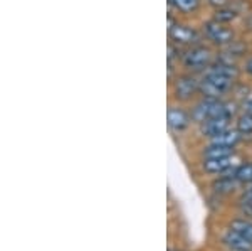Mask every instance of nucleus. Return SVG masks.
<instances>
[{
  "label": "nucleus",
  "mask_w": 252,
  "mask_h": 251,
  "mask_svg": "<svg viewBox=\"0 0 252 251\" xmlns=\"http://www.w3.org/2000/svg\"><path fill=\"white\" fill-rule=\"evenodd\" d=\"M237 15H239V10L234 9L232 3H230V5L222 7V9H215L214 19L219 20V22H222V24H230L237 19Z\"/></svg>",
  "instance_id": "16"
},
{
  "label": "nucleus",
  "mask_w": 252,
  "mask_h": 251,
  "mask_svg": "<svg viewBox=\"0 0 252 251\" xmlns=\"http://www.w3.org/2000/svg\"><path fill=\"white\" fill-rule=\"evenodd\" d=\"M241 133H239L237 130H232V128H229V130H225L223 133H220V135H217L215 139L210 140V143H219V145H225V147H232L235 148V145L241 142Z\"/></svg>",
  "instance_id": "13"
},
{
  "label": "nucleus",
  "mask_w": 252,
  "mask_h": 251,
  "mask_svg": "<svg viewBox=\"0 0 252 251\" xmlns=\"http://www.w3.org/2000/svg\"><path fill=\"white\" fill-rule=\"evenodd\" d=\"M229 228L252 243V221H249L247 217H235V219L230 221Z\"/></svg>",
  "instance_id": "14"
},
{
  "label": "nucleus",
  "mask_w": 252,
  "mask_h": 251,
  "mask_svg": "<svg viewBox=\"0 0 252 251\" xmlns=\"http://www.w3.org/2000/svg\"><path fill=\"white\" fill-rule=\"evenodd\" d=\"M222 243L232 251H251L252 250V243L249 240H246L244 236H241L239 233H235L234 229H230V228L223 231Z\"/></svg>",
  "instance_id": "10"
},
{
  "label": "nucleus",
  "mask_w": 252,
  "mask_h": 251,
  "mask_svg": "<svg viewBox=\"0 0 252 251\" xmlns=\"http://www.w3.org/2000/svg\"><path fill=\"white\" fill-rule=\"evenodd\" d=\"M170 7L182 14H192L200 7V0H168Z\"/></svg>",
  "instance_id": "15"
},
{
  "label": "nucleus",
  "mask_w": 252,
  "mask_h": 251,
  "mask_svg": "<svg viewBox=\"0 0 252 251\" xmlns=\"http://www.w3.org/2000/svg\"><path fill=\"white\" fill-rule=\"evenodd\" d=\"M232 78H227L212 70H207L204 78L200 79V95H204V98H222L223 95H227L234 86Z\"/></svg>",
  "instance_id": "2"
},
{
  "label": "nucleus",
  "mask_w": 252,
  "mask_h": 251,
  "mask_svg": "<svg viewBox=\"0 0 252 251\" xmlns=\"http://www.w3.org/2000/svg\"><path fill=\"white\" fill-rule=\"evenodd\" d=\"M202 157L204 159H223V157H234V148L225 147V145L210 143L202 150Z\"/></svg>",
  "instance_id": "12"
},
{
  "label": "nucleus",
  "mask_w": 252,
  "mask_h": 251,
  "mask_svg": "<svg viewBox=\"0 0 252 251\" xmlns=\"http://www.w3.org/2000/svg\"><path fill=\"white\" fill-rule=\"evenodd\" d=\"M197 93H200V79L193 74H180L173 83V96L178 101L192 100Z\"/></svg>",
  "instance_id": "6"
},
{
  "label": "nucleus",
  "mask_w": 252,
  "mask_h": 251,
  "mask_svg": "<svg viewBox=\"0 0 252 251\" xmlns=\"http://www.w3.org/2000/svg\"><path fill=\"white\" fill-rule=\"evenodd\" d=\"M244 71H246L249 76H252V56L251 58H247L246 63H244Z\"/></svg>",
  "instance_id": "22"
},
{
  "label": "nucleus",
  "mask_w": 252,
  "mask_h": 251,
  "mask_svg": "<svg viewBox=\"0 0 252 251\" xmlns=\"http://www.w3.org/2000/svg\"><path fill=\"white\" fill-rule=\"evenodd\" d=\"M235 130L241 133V135H252V115L251 113L244 111L242 115L237 116V121H235Z\"/></svg>",
  "instance_id": "18"
},
{
  "label": "nucleus",
  "mask_w": 252,
  "mask_h": 251,
  "mask_svg": "<svg viewBox=\"0 0 252 251\" xmlns=\"http://www.w3.org/2000/svg\"><path fill=\"white\" fill-rule=\"evenodd\" d=\"M202 34H204L210 42L217 44V46H220V47H225V46H229V44H232L235 37L234 31L229 27V24H222L215 19L207 20L204 24V27H202Z\"/></svg>",
  "instance_id": "5"
},
{
  "label": "nucleus",
  "mask_w": 252,
  "mask_h": 251,
  "mask_svg": "<svg viewBox=\"0 0 252 251\" xmlns=\"http://www.w3.org/2000/svg\"><path fill=\"white\" fill-rule=\"evenodd\" d=\"M234 105L225 103L220 98H204L202 101H198L197 105L192 108L190 115L195 123H204L207 120L212 118H227L230 120L234 116Z\"/></svg>",
  "instance_id": "1"
},
{
  "label": "nucleus",
  "mask_w": 252,
  "mask_h": 251,
  "mask_svg": "<svg viewBox=\"0 0 252 251\" xmlns=\"http://www.w3.org/2000/svg\"><path fill=\"white\" fill-rule=\"evenodd\" d=\"M234 177L237 179L239 184L251 185L252 184V162H249V164H242V165H239V167H235Z\"/></svg>",
  "instance_id": "17"
},
{
  "label": "nucleus",
  "mask_w": 252,
  "mask_h": 251,
  "mask_svg": "<svg viewBox=\"0 0 252 251\" xmlns=\"http://www.w3.org/2000/svg\"><path fill=\"white\" fill-rule=\"evenodd\" d=\"M180 61H182V64H184L185 70L197 72V71L209 70V66L214 63V56L209 47L198 44V46L189 47V49L184 52V56H182Z\"/></svg>",
  "instance_id": "3"
},
{
  "label": "nucleus",
  "mask_w": 252,
  "mask_h": 251,
  "mask_svg": "<svg viewBox=\"0 0 252 251\" xmlns=\"http://www.w3.org/2000/svg\"><path fill=\"white\" fill-rule=\"evenodd\" d=\"M202 169L205 174L210 176H222V174H232L235 169L232 167V157H223V159H204Z\"/></svg>",
  "instance_id": "8"
},
{
  "label": "nucleus",
  "mask_w": 252,
  "mask_h": 251,
  "mask_svg": "<svg viewBox=\"0 0 252 251\" xmlns=\"http://www.w3.org/2000/svg\"><path fill=\"white\" fill-rule=\"evenodd\" d=\"M244 111L251 113V115H252V98H249V100L246 101V103H244Z\"/></svg>",
  "instance_id": "23"
},
{
  "label": "nucleus",
  "mask_w": 252,
  "mask_h": 251,
  "mask_svg": "<svg viewBox=\"0 0 252 251\" xmlns=\"http://www.w3.org/2000/svg\"><path fill=\"white\" fill-rule=\"evenodd\" d=\"M168 37L173 44L177 46H198L202 42V34L197 29L190 26H185V24H178L172 19H168Z\"/></svg>",
  "instance_id": "4"
},
{
  "label": "nucleus",
  "mask_w": 252,
  "mask_h": 251,
  "mask_svg": "<svg viewBox=\"0 0 252 251\" xmlns=\"http://www.w3.org/2000/svg\"><path fill=\"white\" fill-rule=\"evenodd\" d=\"M235 172V171H234ZM232 174H222L217 180L212 182V191L215 194H232L237 189L239 182Z\"/></svg>",
  "instance_id": "11"
},
{
  "label": "nucleus",
  "mask_w": 252,
  "mask_h": 251,
  "mask_svg": "<svg viewBox=\"0 0 252 251\" xmlns=\"http://www.w3.org/2000/svg\"><path fill=\"white\" fill-rule=\"evenodd\" d=\"M229 121L227 118H212L207 120L204 123L198 125V132H200L202 137H207L209 140L215 139L217 135H220L225 130H229Z\"/></svg>",
  "instance_id": "9"
},
{
  "label": "nucleus",
  "mask_w": 252,
  "mask_h": 251,
  "mask_svg": "<svg viewBox=\"0 0 252 251\" xmlns=\"http://www.w3.org/2000/svg\"><path fill=\"white\" fill-rule=\"evenodd\" d=\"M207 3H209L210 7H214V9H222V7L230 5L232 0H207Z\"/></svg>",
  "instance_id": "20"
},
{
  "label": "nucleus",
  "mask_w": 252,
  "mask_h": 251,
  "mask_svg": "<svg viewBox=\"0 0 252 251\" xmlns=\"http://www.w3.org/2000/svg\"><path fill=\"white\" fill-rule=\"evenodd\" d=\"M192 121V115L180 107H170L168 111H166V123H168V128L173 133L185 132Z\"/></svg>",
  "instance_id": "7"
},
{
  "label": "nucleus",
  "mask_w": 252,
  "mask_h": 251,
  "mask_svg": "<svg viewBox=\"0 0 252 251\" xmlns=\"http://www.w3.org/2000/svg\"><path fill=\"white\" fill-rule=\"evenodd\" d=\"M241 214L242 216H246V217H249V219H252V202H244L241 201Z\"/></svg>",
  "instance_id": "19"
},
{
  "label": "nucleus",
  "mask_w": 252,
  "mask_h": 251,
  "mask_svg": "<svg viewBox=\"0 0 252 251\" xmlns=\"http://www.w3.org/2000/svg\"><path fill=\"white\" fill-rule=\"evenodd\" d=\"M168 251H178V250H168Z\"/></svg>",
  "instance_id": "24"
},
{
  "label": "nucleus",
  "mask_w": 252,
  "mask_h": 251,
  "mask_svg": "<svg viewBox=\"0 0 252 251\" xmlns=\"http://www.w3.org/2000/svg\"><path fill=\"white\" fill-rule=\"evenodd\" d=\"M241 201H244V202H252V184L246 189V191L242 192V199Z\"/></svg>",
  "instance_id": "21"
}]
</instances>
